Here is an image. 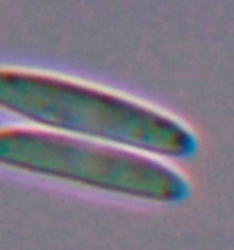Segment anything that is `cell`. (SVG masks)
<instances>
[{"label": "cell", "mask_w": 234, "mask_h": 250, "mask_svg": "<svg viewBox=\"0 0 234 250\" xmlns=\"http://www.w3.org/2000/svg\"><path fill=\"white\" fill-rule=\"evenodd\" d=\"M0 166L148 203H182L189 182L159 157L41 127L0 130Z\"/></svg>", "instance_id": "obj_2"}, {"label": "cell", "mask_w": 234, "mask_h": 250, "mask_svg": "<svg viewBox=\"0 0 234 250\" xmlns=\"http://www.w3.org/2000/svg\"><path fill=\"white\" fill-rule=\"evenodd\" d=\"M0 109L41 130L121 146L152 157L189 159L195 134L170 114L64 75L0 68Z\"/></svg>", "instance_id": "obj_1"}]
</instances>
